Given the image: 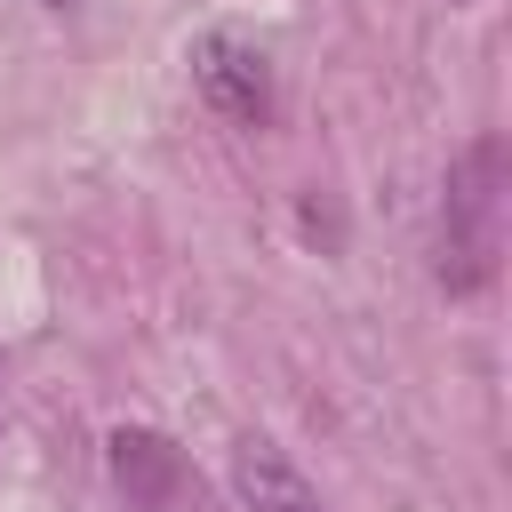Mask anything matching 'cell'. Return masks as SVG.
<instances>
[{
    "label": "cell",
    "mask_w": 512,
    "mask_h": 512,
    "mask_svg": "<svg viewBox=\"0 0 512 512\" xmlns=\"http://www.w3.org/2000/svg\"><path fill=\"white\" fill-rule=\"evenodd\" d=\"M48 8H64V0H48Z\"/></svg>",
    "instance_id": "5b68a950"
},
{
    "label": "cell",
    "mask_w": 512,
    "mask_h": 512,
    "mask_svg": "<svg viewBox=\"0 0 512 512\" xmlns=\"http://www.w3.org/2000/svg\"><path fill=\"white\" fill-rule=\"evenodd\" d=\"M112 480H120V496H128V512H216L208 504V480L184 464V448L176 440H160V432H112Z\"/></svg>",
    "instance_id": "7a4b0ae2"
},
{
    "label": "cell",
    "mask_w": 512,
    "mask_h": 512,
    "mask_svg": "<svg viewBox=\"0 0 512 512\" xmlns=\"http://www.w3.org/2000/svg\"><path fill=\"white\" fill-rule=\"evenodd\" d=\"M192 80H200V96H208L224 120H240V128H264V120H272V64H264L256 40L208 32V40L192 48Z\"/></svg>",
    "instance_id": "3957f363"
},
{
    "label": "cell",
    "mask_w": 512,
    "mask_h": 512,
    "mask_svg": "<svg viewBox=\"0 0 512 512\" xmlns=\"http://www.w3.org/2000/svg\"><path fill=\"white\" fill-rule=\"evenodd\" d=\"M232 480H240V504H248V512H328L320 488H312L272 440H256V432L232 448Z\"/></svg>",
    "instance_id": "277c9868"
},
{
    "label": "cell",
    "mask_w": 512,
    "mask_h": 512,
    "mask_svg": "<svg viewBox=\"0 0 512 512\" xmlns=\"http://www.w3.org/2000/svg\"><path fill=\"white\" fill-rule=\"evenodd\" d=\"M496 216H504V144L480 136V144H464V160L448 168V208H440V288H448V296L488 288L496 248H504Z\"/></svg>",
    "instance_id": "6da1fadb"
}]
</instances>
